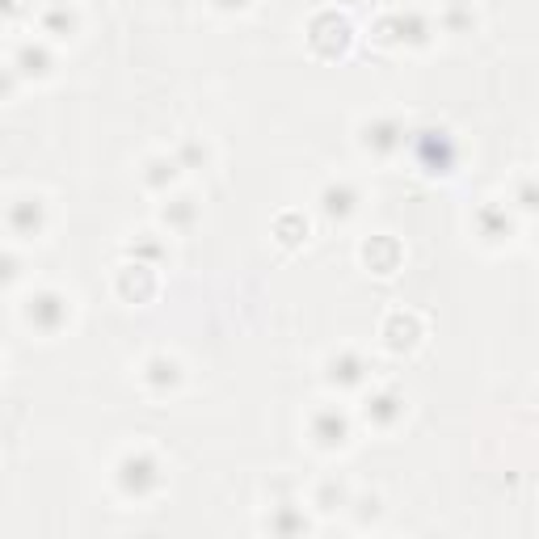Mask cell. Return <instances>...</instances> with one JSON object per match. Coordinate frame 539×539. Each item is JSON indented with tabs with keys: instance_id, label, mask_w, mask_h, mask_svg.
<instances>
[{
	"instance_id": "12",
	"label": "cell",
	"mask_w": 539,
	"mask_h": 539,
	"mask_svg": "<svg viewBox=\"0 0 539 539\" xmlns=\"http://www.w3.org/2000/svg\"><path fill=\"white\" fill-rule=\"evenodd\" d=\"M363 375H367V363H363V355H355V350H342L337 358H329V383H337V388L363 383Z\"/></svg>"
},
{
	"instance_id": "3",
	"label": "cell",
	"mask_w": 539,
	"mask_h": 539,
	"mask_svg": "<svg viewBox=\"0 0 539 539\" xmlns=\"http://www.w3.org/2000/svg\"><path fill=\"white\" fill-rule=\"evenodd\" d=\"M350 38H355V30H350V22H345L342 13H320L317 22L307 25V43L320 55H342L350 47Z\"/></svg>"
},
{
	"instance_id": "11",
	"label": "cell",
	"mask_w": 539,
	"mask_h": 539,
	"mask_svg": "<svg viewBox=\"0 0 539 539\" xmlns=\"http://www.w3.org/2000/svg\"><path fill=\"white\" fill-rule=\"evenodd\" d=\"M118 291L127 295V299H135V304H144V299H152V291H156V274H152V266H127L123 274H118Z\"/></svg>"
},
{
	"instance_id": "9",
	"label": "cell",
	"mask_w": 539,
	"mask_h": 539,
	"mask_svg": "<svg viewBox=\"0 0 539 539\" xmlns=\"http://www.w3.org/2000/svg\"><path fill=\"white\" fill-rule=\"evenodd\" d=\"M363 261H367L375 274H392L401 266V245H396L392 236H371L367 245H363Z\"/></svg>"
},
{
	"instance_id": "23",
	"label": "cell",
	"mask_w": 539,
	"mask_h": 539,
	"mask_svg": "<svg viewBox=\"0 0 539 539\" xmlns=\"http://www.w3.org/2000/svg\"><path fill=\"white\" fill-rule=\"evenodd\" d=\"M270 527H274V531H304L307 527V523H304V518H299V515H282V518H274V523H270Z\"/></svg>"
},
{
	"instance_id": "17",
	"label": "cell",
	"mask_w": 539,
	"mask_h": 539,
	"mask_svg": "<svg viewBox=\"0 0 539 539\" xmlns=\"http://www.w3.org/2000/svg\"><path fill=\"white\" fill-rule=\"evenodd\" d=\"M43 30H47L51 38H72V30H76V13L68 9V5H51V9L43 13Z\"/></svg>"
},
{
	"instance_id": "7",
	"label": "cell",
	"mask_w": 539,
	"mask_h": 539,
	"mask_svg": "<svg viewBox=\"0 0 539 539\" xmlns=\"http://www.w3.org/2000/svg\"><path fill=\"white\" fill-rule=\"evenodd\" d=\"M358 207V190L350 182H333L320 190V211L329 215V220H350Z\"/></svg>"
},
{
	"instance_id": "2",
	"label": "cell",
	"mask_w": 539,
	"mask_h": 539,
	"mask_svg": "<svg viewBox=\"0 0 539 539\" xmlns=\"http://www.w3.org/2000/svg\"><path fill=\"white\" fill-rule=\"evenodd\" d=\"M68 317H72V307H68V299L60 291H38L25 299V320L38 333H60L68 325Z\"/></svg>"
},
{
	"instance_id": "10",
	"label": "cell",
	"mask_w": 539,
	"mask_h": 539,
	"mask_svg": "<svg viewBox=\"0 0 539 539\" xmlns=\"http://www.w3.org/2000/svg\"><path fill=\"white\" fill-rule=\"evenodd\" d=\"M144 383L147 388H156V392H169V388H177L182 383V363L169 355H156L144 363Z\"/></svg>"
},
{
	"instance_id": "16",
	"label": "cell",
	"mask_w": 539,
	"mask_h": 539,
	"mask_svg": "<svg viewBox=\"0 0 539 539\" xmlns=\"http://www.w3.org/2000/svg\"><path fill=\"white\" fill-rule=\"evenodd\" d=\"M477 228L485 241H502V236H510V215H506L497 203H485V207L477 211Z\"/></svg>"
},
{
	"instance_id": "4",
	"label": "cell",
	"mask_w": 539,
	"mask_h": 539,
	"mask_svg": "<svg viewBox=\"0 0 539 539\" xmlns=\"http://www.w3.org/2000/svg\"><path fill=\"white\" fill-rule=\"evenodd\" d=\"M5 220H9V228L22 236V241H34V236L43 232V223H47V203L38 194L13 198L9 211H5Z\"/></svg>"
},
{
	"instance_id": "14",
	"label": "cell",
	"mask_w": 539,
	"mask_h": 539,
	"mask_svg": "<svg viewBox=\"0 0 539 539\" xmlns=\"http://www.w3.org/2000/svg\"><path fill=\"white\" fill-rule=\"evenodd\" d=\"M13 68H17V76H51L55 60H51V51L43 47V43H25V47L17 51Z\"/></svg>"
},
{
	"instance_id": "15",
	"label": "cell",
	"mask_w": 539,
	"mask_h": 539,
	"mask_svg": "<svg viewBox=\"0 0 539 539\" xmlns=\"http://www.w3.org/2000/svg\"><path fill=\"white\" fill-rule=\"evenodd\" d=\"M404 413V401L396 392H375L367 401V417L375 421V426H396Z\"/></svg>"
},
{
	"instance_id": "25",
	"label": "cell",
	"mask_w": 539,
	"mask_h": 539,
	"mask_svg": "<svg viewBox=\"0 0 539 539\" xmlns=\"http://www.w3.org/2000/svg\"><path fill=\"white\" fill-rule=\"evenodd\" d=\"M13 279H17V258L0 253V282H13Z\"/></svg>"
},
{
	"instance_id": "26",
	"label": "cell",
	"mask_w": 539,
	"mask_h": 539,
	"mask_svg": "<svg viewBox=\"0 0 539 539\" xmlns=\"http://www.w3.org/2000/svg\"><path fill=\"white\" fill-rule=\"evenodd\" d=\"M25 5L30 0H0V17H17V13H25Z\"/></svg>"
},
{
	"instance_id": "18",
	"label": "cell",
	"mask_w": 539,
	"mask_h": 539,
	"mask_svg": "<svg viewBox=\"0 0 539 539\" xmlns=\"http://www.w3.org/2000/svg\"><path fill=\"white\" fill-rule=\"evenodd\" d=\"M160 220L169 223V228H177V232H182V228H190V223L198 220V207H194V198L185 194V198H173L169 207L160 211Z\"/></svg>"
},
{
	"instance_id": "6",
	"label": "cell",
	"mask_w": 539,
	"mask_h": 539,
	"mask_svg": "<svg viewBox=\"0 0 539 539\" xmlns=\"http://www.w3.org/2000/svg\"><path fill=\"white\" fill-rule=\"evenodd\" d=\"M363 144H367L371 152L388 156V152H396V147L404 144V123L401 118H375V123L363 127Z\"/></svg>"
},
{
	"instance_id": "20",
	"label": "cell",
	"mask_w": 539,
	"mask_h": 539,
	"mask_svg": "<svg viewBox=\"0 0 539 539\" xmlns=\"http://www.w3.org/2000/svg\"><path fill=\"white\" fill-rule=\"evenodd\" d=\"M274 232H279V241H282V245H299V241H304V236H307V223H299V220H295V215H282V220H279V228H274Z\"/></svg>"
},
{
	"instance_id": "1",
	"label": "cell",
	"mask_w": 539,
	"mask_h": 539,
	"mask_svg": "<svg viewBox=\"0 0 539 539\" xmlns=\"http://www.w3.org/2000/svg\"><path fill=\"white\" fill-rule=\"evenodd\" d=\"M156 485H160V464L152 455L147 451L123 455V464H118V489H123L127 497H147Z\"/></svg>"
},
{
	"instance_id": "21",
	"label": "cell",
	"mask_w": 539,
	"mask_h": 539,
	"mask_svg": "<svg viewBox=\"0 0 539 539\" xmlns=\"http://www.w3.org/2000/svg\"><path fill=\"white\" fill-rule=\"evenodd\" d=\"M342 502H345V489H342V485H333V480L325 485V489H320V497H317L320 510H337Z\"/></svg>"
},
{
	"instance_id": "24",
	"label": "cell",
	"mask_w": 539,
	"mask_h": 539,
	"mask_svg": "<svg viewBox=\"0 0 539 539\" xmlns=\"http://www.w3.org/2000/svg\"><path fill=\"white\" fill-rule=\"evenodd\" d=\"M17 89V68H0V98H9Z\"/></svg>"
},
{
	"instance_id": "13",
	"label": "cell",
	"mask_w": 539,
	"mask_h": 539,
	"mask_svg": "<svg viewBox=\"0 0 539 539\" xmlns=\"http://www.w3.org/2000/svg\"><path fill=\"white\" fill-rule=\"evenodd\" d=\"M383 337H388V350L401 355V350H413V345H417L421 325H417V317H401V312H396V317L383 325Z\"/></svg>"
},
{
	"instance_id": "27",
	"label": "cell",
	"mask_w": 539,
	"mask_h": 539,
	"mask_svg": "<svg viewBox=\"0 0 539 539\" xmlns=\"http://www.w3.org/2000/svg\"><path fill=\"white\" fill-rule=\"evenodd\" d=\"M211 5H215V9H228V13H232V9H245L249 0H211Z\"/></svg>"
},
{
	"instance_id": "19",
	"label": "cell",
	"mask_w": 539,
	"mask_h": 539,
	"mask_svg": "<svg viewBox=\"0 0 539 539\" xmlns=\"http://www.w3.org/2000/svg\"><path fill=\"white\" fill-rule=\"evenodd\" d=\"M177 169H182V165H177L173 156H152L147 160V169H144V182L152 185V190H165V182H173Z\"/></svg>"
},
{
	"instance_id": "22",
	"label": "cell",
	"mask_w": 539,
	"mask_h": 539,
	"mask_svg": "<svg viewBox=\"0 0 539 539\" xmlns=\"http://www.w3.org/2000/svg\"><path fill=\"white\" fill-rule=\"evenodd\" d=\"M173 160H177L182 169H190V165H198V160H207V147H198V144H182Z\"/></svg>"
},
{
	"instance_id": "8",
	"label": "cell",
	"mask_w": 539,
	"mask_h": 539,
	"mask_svg": "<svg viewBox=\"0 0 539 539\" xmlns=\"http://www.w3.org/2000/svg\"><path fill=\"white\" fill-rule=\"evenodd\" d=\"M312 439L333 451V447H342V442L350 439V421H345L337 409H320V413L312 417Z\"/></svg>"
},
{
	"instance_id": "5",
	"label": "cell",
	"mask_w": 539,
	"mask_h": 539,
	"mask_svg": "<svg viewBox=\"0 0 539 539\" xmlns=\"http://www.w3.org/2000/svg\"><path fill=\"white\" fill-rule=\"evenodd\" d=\"M413 147H417V160H421L430 173H451L455 144H451V135L447 131H434V127H430V131H417Z\"/></svg>"
}]
</instances>
